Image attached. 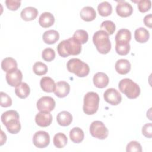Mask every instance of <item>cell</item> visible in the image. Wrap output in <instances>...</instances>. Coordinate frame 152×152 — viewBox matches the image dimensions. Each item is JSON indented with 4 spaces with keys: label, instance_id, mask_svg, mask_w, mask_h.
<instances>
[{
    "label": "cell",
    "instance_id": "obj_1",
    "mask_svg": "<svg viewBox=\"0 0 152 152\" xmlns=\"http://www.w3.org/2000/svg\"><path fill=\"white\" fill-rule=\"evenodd\" d=\"M59 56L66 58L69 55H77L81 53V44L75 38L70 37L61 41L57 46Z\"/></svg>",
    "mask_w": 152,
    "mask_h": 152
},
{
    "label": "cell",
    "instance_id": "obj_2",
    "mask_svg": "<svg viewBox=\"0 0 152 152\" xmlns=\"http://www.w3.org/2000/svg\"><path fill=\"white\" fill-rule=\"evenodd\" d=\"M1 119L10 133L15 134L21 130L20 116L16 110H10L4 112L1 116Z\"/></svg>",
    "mask_w": 152,
    "mask_h": 152
},
{
    "label": "cell",
    "instance_id": "obj_3",
    "mask_svg": "<svg viewBox=\"0 0 152 152\" xmlns=\"http://www.w3.org/2000/svg\"><path fill=\"white\" fill-rule=\"evenodd\" d=\"M93 42L97 51L101 54H107L111 49V43L109 35L104 31L100 30L94 33Z\"/></svg>",
    "mask_w": 152,
    "mask_h": 152
},
{
    "label": "cell",
    "instance_id": "obj_4",
    "mask_svg": "<svg viewBox=\"0 0 152 152\" xmlns=\"http://www.w3.org/2000/svg\"><path fill=\"white\" fill-rule=\"evenodd\" d=\"M118 88L121 93L130 99L138 97L141 91L139 86L129 78L122 79L119 83Z\"/></svg>",
    "mask_w": 152,
    "mask_h": 152
},
{
    "label": "cell",
    "instance_id": "obj_5",
    "mask_svg": "<svg viewBox=\"0 0 152 152\" xmlns=\"http://www.w3.org/2000/svg\"><path fill=\"white\" fill-rule=\"evenodd\" d=\"M66 68L69 72L74 73L78 77H85L90 72L88 64L78 58H72L66 64Z\"/></svg>",
    "mask_w": 152,
    "mask_h": 152
},
{
    "label": "cell",
    "instance_id": "obj_6",
    "mask_svg": "<svg viewBox=\"0 0 152 152\" xmlns=\"http://www.w3.org/2000/svg\"><path fill=\"white\" fill-rule=\"evenodd\" d=\"M99 101L100 98L97 93L90 91L86 93L84 97V112L88 115L94 114L99 109Z\"/></svg>",
    "mask_w": 152,
    "mask_h": 152
},
{
    "label": "cell",
    "instance_id": "obj_7",
    "mask_svg": "<svg viewBox=\"0 0 152 152\" xmlns=\"http://www.w3.org/2000/svg\"><path fill=\"white\" fill-rule=\"evenodd\" d=\"M90 132L92 137L100 140L106 138L109 134L107 128L100 121H94L90 124Z\"/></svg>",
    "mask_w": 152,
    "mask_h": 152
},
{
    "label": "cell",
    "instance_id": "obj_8",
    "mask_svg": "<svg viewBox=\"0 0 152 152\" xmlns=\"http://www.w3.org/2000/svg\"><path fill=\"white\" fill-rule=\"evenodd\" d=\"M56 105L55 100L50 96H43L36 103L37 109L40 112H50L52 111Z\"/></svg>",
    "mask_w": 152,
    "mask_h": 152
},
{
    "label": "cell",
    "instance_id": "obj_9",
    "mask_svg": "<svg viewBox=\"0 0 152 152\" xmlns=\"http://www.w3.org/2000/svg\"><path fill=\"white\" fill-rule=\"evenodd\" d=\"M33 144L37 148H45L49 144L50 136L46 131H37L33 135Z\"/></svg>",
    "mask_w": 152,
    "mask_h": 152
},
{
    "label": "cell",
    "instance_id": "obj_10",
    "mask_svg": "<svg viewBox=\"0 0 152 152\" xmlns=\"http://www.w3.org/2000/svg\"><path fill=\"white\" fill-rule=\"evenodd\" d=\"M103 97L107 103L114 106L119 104L122 101L121 94L116 89L113 88L107 89L103 93Z\"/></svg>",
    "mask_w": 152,
    "mask_h": 152
},
{
    "label": "cell",
    "instance_id": "obj_11",
    "mask_svg": "<svg viewBox=\"0 0 152 152\" xmlns=\"http://www.w3.org/2000/svg\"><path fill=\"white\" fill-rule=\"evenodd\" d=\"M5 78L7 83L11 87H17L21 83L23 74L20 69H15L7 72Z\"/></svg>",
    "mask_w": 152,
    "mask_h": 152
},
{
    "label": "cell",
    "instance_id": "obj_12",
    "mask_svg": "<svg viewBox=\"0 0 152 152\" xmlns=\"http://www.w3.org/2000/svg\"><path fill=\"white\" fill-rule=\"evenodd\" d=\"M116 11L120 17H127L132 14L133 8L129 3L124 1H121L118 2L116 5Z\"/></svg>",
    "mask_w": 152,
    "mask_h": 152
},
{
    "label": "cell",
    "instance_id": "obj_13",
    "mask_svg": "<svg viewBox=\"0 0 152 152\" xmlns=\"http://www.w3.org/2000/svg\"><path fill=\"white\" fill-rule=\"evenodd\" d=\"M69 91V84L65 81H60L56 83L53 93L58 97L64 98L68 96Z\"/></svg>",
    "mask_w": 152,
    "mask_h": 152
},
{
    "label": "cell",
    "instance_id": "obj_14",
    "mask_svg": "<svg viewBox=\"0 0 152 152\" xmlns=\"http://www.w3.org/2000/svg\"><path fill=\"white\" fill-rule=\"evenodd\" d=\"M35 122L40 127H47L52 122V116L50 112H40L35 116Z\"/></svg>",
    "mask_w": 152,
    "mask_h": 152
},
{
    "label": "cell",
    "instance_id": "obj_15",
    "mask_svg": "<svg viewBox=\"0 0 152 152\" xmlns=\"http://www.w3.org/2000/svg\"><path fill=\"white\" fill-rule=\"evenodd\" d=\"M93 81L94 85L99 88H103L106 87L109 82L108 76L104 72H98L94 74Z\"/></svg>",
    "mask_w": 152,
    "mask_h": 152
},
{
    "label": "cell",
    "instance_id": "obj_16",
    "mask_svg": "<svg viewBox=\"0 0 152 152\" xmlns=\"http://www.w3.org/2000/svg\"><path fill=\"white\" fill-rule=\"evenodd\" d=\"M131 64L128 60L121 59L116 61L115 68L118 73L121 75L128 74L131 70Z\"/></svg>",
    "mask_w": 152,
    "mask_h": 152
},
{
    "label": "cell",
    "instance_id": "obj_17",
    "mask_svg": "<svg viewBox=\"0 0 152 152\" xmlns=\"http://www.w3.org/2000/svg\"><path fill=\"white\" fill-rule=\"evenodd\" d=\"M38 15L37 10L33 7H27L24 8L20 14L21 18L26 21L34 20Z\"/></svg>",
    "mask_w": 152,
    "mask_h": 152
},
{
    "label": "cell",
    "instance_id": "obj_18",
    "mask_svg": "<svg viewBox=\"0 0 152 152\" xmlns=\"http://www.w3.org/2000/svg\"><path fill=\"white\" fill-rule=\"evenodd\" d=\"M81 19L85 21H91L96 17V12L95 10L90 6H86L82 8L80 12Z\"/></svg>",
    "mask_w": 152,
    "mask_h": 152
},
{
    "label": "cell",
    "instance_id": "obj_19",
    "mask_svg": "<svg viewBox=\"0 0 152 152\" xmlns=\"http://www.w3.org/2000/svg\"><path fill=\"white\" fill-rule=\"evenodd\" d=\"M55 23V17L50 12H43L39 17V23L43 28H48L52 26Z\"/></svg>",
    "mask_w": 152,
    "mask_h": 152
},
{
    "label": "cell",
    "instance_id": "obj_20",
    "mask_svg": "<svg viewBox=\"0 0 152 152\" xmlns=\"http://www.w3.org/2000/svg\"><path fill=\"white\" fill-rule=\"evenodd\" d=\"M44 42L48 45L56 43L59 39V33L55 30H49L44 32L42 36Z\"/></svg>",
    "mask_w": 152,
    "mask_h": 152
},
{
    "label": "cell",
    "instance_id": "obj_21",
    "mask_svg": "<svg viewBox=\"0 0 152 152\" xmlns=\"http://www.w3.org/2000/svg\"><path fill=\"white\" fill-rule=\"evenodd\" d=\"M56 121L59 125L67 126L71 124L72 121V116L67 111H62L58 114Z\"/></svg>",
    "mask_w": 152,
    "mask_h": 152
},
{
    "label": "cell",
    "instance_id": "obj_22",
    "mask_svg": "<svg viewBox=\"0 0 152 152\" xmlns=\"http://www.w3.org/2000/svg\"><path fill=\"white\" fill-rule=\"evenodd\" d=\"M55 84L54 80L49 77H43L41 78L40 81V85L42 89L46 93L53 92Z\"/></svg>",
    "mask_w": 152,
    "mask_h": 152
},
{
    "label": "cell",
    "instance_id": "obj_23",
    "mask_svg": "<svg viewBox=\"0 0 152 152\" xmlns=\"http://www.w3.org/2000/svg\"><path fill=\"white\" fill-rule=\"evenodd\" d=\"M134 37L135 40L141 43L147 42L150 37L149 31L144 27H139L137 28L134 33Z\"/></svg>",
    "mask_w": 152,
    "mask_h": 152
},
{
    "label": "cell",
    "instance_id": "obj_24",
    "mask_svg": "<svg viewBox=\"0 0 152 152\" xmlns=\"http://www.w3.org/2000/svg\"><path fill=\"white\" fill-rule=\"evenodd\" d=\"M131 39V33L126 28H121L115 36V42L118 43H129Z\"/></svg>",
    "mask_w": 152,
    "mask_h": 152
},
{
    "label": "cell",
    "instance_id": "obj_25",
    "mask_svg": "<svg viewBox=\"0 0 152 152\" xmlns=\"http://www.w3.org/2000/svg\"><path fill=\"white\" fill-rule=\"evenodd\" d=\"M1 68L6 72H11L17 69V63L15 59L11 57L4 58L1 62Z\"/></svg>",
    "mask_w": 152,
    "mask_h": 152
},
{
    "label": "cell",
    "instance_id": "obj_26",
    "mask_svg": "<svg viewBox=\"0 0 152 152\" xmlns=\"http://www.w3.org/2000/svg\"><path fill=\"white\" fill-rule=\"evenodd\" d=\"M30 93V89L28 85L24 82H22L18 86L15 87V93L17 97L24 99L27 98Z\"/></svg>",
    "mask_w": 152,
    "mask_h": 152
},
{
    "label": "cell",
    "instance_id": "obj_27",
    "mask_svg": "<svg viewBox=\"0 0 152 152\" xmlns=\"http://www.w3.org/2000/svg\"><path fill=\"white\" fill-rule=\"evenodd\" d=\"M69 138L73 142L80 143L84 140V133L80 128L74 127L69 132Z\"/></svg>",
    "mask_w": 152,
    "mask_h": 152
},
{
    "label": "cell",
    "instance_id": "obj_28",
    "mask_svg": "<svg viewBox=\"0 0 152 152\" xmlns=\"http://www.w3.org/2000/svg\"><path fill=\"white\" fill-rule=\"evenodd\" d=\"M97 10L99 15L102 17H107L112 14V7L109 2L104 1L98 5Z\"/></svg>",
    "mask_w": 152,
    "mask_h": 152
},
{
    "label": "cell",
    "instance_id": "obj_29",
    "mask_svg": "<svg viewBox=\"0 0 152 152\" xmlns=\"http://www.w3.org/2000/svg\"><path fill=\"white\" fill-rule=\"evenodd\" d=\"M67 141L68 138L62 132L56 134L53 140L54 145L58 148H62L64 147L66 145Z\"/></svg>",
    "mask_w": 152,
    "mask_h": 152
},
{
    "label": "cell",
    "instance_id": "obj_30",
    "mask_svg": "<svg viewBox=\"0 0 152 152\" xmlns=\"http://www.w3.org/2000/svg\"><path fill=\"white\" fill-rule=\"evenodd\" d=\"M48 69L47 65L45 64L40 61L35 62L33 66V71L34 74L39 76L46 74Z\"/></svg>",
    "mask_w": 152,
    "mask_h": 152
},
{
    "label": "cell",
    "instance_id": "obj_31",
    "mask_svg": "<svg viewBox=\"0 0 152 152\" xmlns=\"http://www.w3.org/2000/svg\"><path fill=\"white\" fill-rule=\"evenodd\" d=\"M73 37L78 41L81 44H85L88 41V34L86 30L80 29L74 32Z\"/></svg>",
    "mask_w": 152,
    "mask_h": 152
},
{
    "label": "cell",
    "instance_id": "obj_32",
    "mask_svg": "<svg viewBox=\"0 0 152 152\" xmlns=\"http://www.w3.org/2000/svg\"><path fill=\"white\" fill-rule=\"evenodd\" d=\"M100 28L107 33L108 35H112L115 31L116 26L113 21L110 20H106L102 23L100 25Z\"/></svg>",
    "mask_w": 152,
    "mask_h": 152
},
{
    "label": "cell",
    "instance_id": "obj_33",
    "mask_svg": "<svg viewBox=\"0 0 152 152\" xmlns=\"http://www.w3.org/2000/svg\"><path fill=\"white\" fill-rule=\"evenodd\" d=\"M115 50L119 55H126L130 50V45L129 43H118L115 45Z\"/></svg>",
    "mask_w": 152,
    "mask_h": 152
},
{
    "label": "cell",
    "instance_id": "obj_34",
    "mask_svg": "<svg viewBox=\"0 0 152 152\" xmlns=\"http://www.w3.org/2000/svg\"><path fill=\"white\" fill-rule=\"evenodd\" d=\"M42 58L47 62H50L55 58V52L52 48H46L42 53Z\"/></svg>",
    "mask_w": 152,
    "mask_h": 152
},
{
    "label": "cell",
    "instance_id": "obj_35",
    "mask_svg": "<svg viewBox=\"0 0 152 152\" xmlns=\"http://www.w3.org/2000/svg\"><path fill=\"white\" fill-rule=\"evenodd\" d=\"M135 2H137L138 10L142 13L149 11L151 7V2L150 0H140Z\"/></svg>",
    "mask_w": 152,
    "mask_h": 152
},
{
    "label": "cell",
    "instance_id": "obj_36",
    "mask_svg": "<svg viewBox=\"0 0 152 152\" xmlns=\"http://www.w3.org/2000/svg\"><path fill=\"white\" fill-rule=\"evenodd\" d=\"M126 151V152H141L142 147L138 142L131 141L127 144Z\"/></svg>",
    "mask_w": 152,
    "mask_h": 152
},
{
    "label": "cell",
    "instance_id": "obj_37",
    "mask_svg": "<svg viewBox=\"0 0 152 152\" xmlns=\"http://www.w3.org/2000/svg\"><path fill=\"white\" fill-rule=\"evenodd\" d=\"M1 106L3 107H8L12 104L11 98L5 93L1 91Z\"/></svg>",
    "mask_w": 152,
    "mask_h": 152
},
{
    "label": "cell",
    "instance_id": "obj_38",
    "mask_svg": "<svg viewBox=\"0 0 152 152\" xmlns=\"http://www.w3.org/2000/svg\"><path fill=\"white\" fill-rule=\"evenodd\" d=\"M5 4L8 9L11 11L17 10L21 5V1L17 0H7Z\"/></svg>",
    "mask_w": 152,
    "mask_h": 152
},
{
    "label": "cell",
    "instance_id": "obj_39",
    "mask_svg": "<svg viewBox=\"0 0 152 152\" xmlns=\"http://www.w3.org/2000/svg\"><path fill=\"white\" fill-rule=\"evenodd\" d=\"M142 134L146 138L152 137V124L151 123L145 124L142 128Z\"/></svg>",
    "mask_w": 152,
    "mask_h": 152
},
{
    "label": "cell",
    "instance_id": "obj_40",
    "mask_svg": "<svg viewBox=\"0 0 152 152\" xmlns=\"http://www.w3.org/2000/svg\"><path fill=\"white\" fill-rule=\"evenodd\" d=\"M151 20H152V15L151 14H149L147 15H145L144 18V24L149 27L151 28L152 27V23H151Z\"/></svg>",
    "mask_w": 152,
    "mask_h": 152
}]
</instances>
